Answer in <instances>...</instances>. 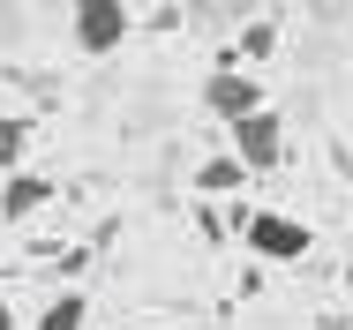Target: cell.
I'll use <instances>...</instances> for the list:
<instances>
[{"mask_svg": "<svg viewBox=\"0 0 353 330\" xmlns=\"http://www.w3.org/2000/svg\"><path fill=\"white\" fill-rule=\"evenodd\" d=\"M68 38H75V53H90V61L121 53L128 45V0H68Z\"/></svg>", "mask_w": 353, "mask_h": 330, "instance_id": "6da1fadb", "label": "cell"}, {"mask_svg": "<svg viewBox=\"0 0 353 330\" xmlns=\"http://www.w3.org/2000/svg\"><path fill=\"white\" fill-rule=\"evenodd\" d=\"M225 150H233L248 173H279V165H285V113L263 105V113L233 121V128H225Z\"/></svg>", "mask_w": 353, "mask_h": 330, "instance_id": "7a4b0ae2", "label": "cell"}, {"mask_svg": "<svg viewBox=\"0 0 353 330\" xmlns=\"http://www.w3.org/2000/svg\"><path fill=\"white\" fill-rule=\"evenodd\" d=\"M241 240H248V256H263V263H301V256L316 248L308 218H285V210H248Z\"/></svg>", "mask_w": 353, "mask_h": 330, "instance_id": "3957f363", "label": "cell"}, {"mask_svg": "<svg viewBox=\"0 0 353 330\" xmlns=\"http://www.w3.org/2000/svg\"><path fill=\"white\" fill-rule=\"evenodd\" d=\"M203 105H211L218 121H225V128H233V121H248V113H263V105H271V98H263V83H256V75H248V68H211V75H203Z\"/></svg>", "mask_w": 353, "mask_h": 330, "instance_id": "277c9868", "label": "cell"}, {"mask_svg": "<svg viewBox=\"0 0 353 330\" xmlns=\"http://www.w3.org/2000/svg\"><path fill=\"white\" fill-rule=\"evenodd\" d=\"M46 196H53L46 173H8V188H0V218H8V225H30V218L46 210Z\"/></svg>", "mask_w": 353, "mask_h": 330, "instance_id": "5b68a950", "label": "cell"}, {"mask_svg": "<svg viewBox=\"0 0 353 330\" xmlns=\"http://www.w3.org/2000/svg\"><path fill=\"white\" fill-rule=\"evenodd\" d=\"M30 330H90V293H53V300H46V308H38V323Z\"/></svg>", "mask_w": 353, "mask_h": 330, "instance_id": "8992f818", "label": "cell"}, {"mask_svg": "<svg viewBox=\"0 0 353 330\" xmlns=\"http://www.w3.org/2000/svg\"><path fill=\"white\" fill-rule=\"evenodd\" d=\"M241 181H248V165H241L233 150H225V158H203V165H196V196H233Z\"/></svg>", "mask_w": 353, "mask_h": 330, "instance_id": "52a82bcc", "label": "cell"}, {"mask_svg": "<svg viewBox=\"0 0 353 330\" xmlns=\"http://www.w3.org/2000/svg\"><path fill=\"white\" fill-rule=\"evenodd\" d=\"M241 45H248V53H271V45H279V30H271V23H248V38H241Z\"/></svg>", "mask_w": 353, "mask_h": 330, "instance_id": "ba28073f", "label": "cell"}, {"mask_svg": "<svg viewBox=\"0 0 353 330\" xmlns=\"http://www.w3.org/2000/svg\"><path fill=\"white\" fill-rule=\"evenodd\" d=\"M346 285H353V240H346Z\"/></svg>", "mask_w": 353, "mask_h": 330, "instance_id": "9c48e42d", "label": "cell"}, {"mask_svg": "<svg viewBox=\"0 0 353 330\" xmlns=\"http://www.w3.org/2000/svg\"><path fill=\"white\" fill-rule=\"evenodd\" d=\"M38 8H53V0H38Z\"/></svg>", "mask_w": 353, "mask_h": 330, "instance_id": "30bf717a", "label": "cell"}, {"mask_svg": "<svg viewBox=\"0 0 353 330\" xmlns=\"http://www.w3.org/2000/svg\"><path fill=\"white\" fill-rule=\"evenodd\" d=\"M346 293H353V285H346Z\"/></svg>", "mask_w": 353, "mask_h": 330, "instance_id": "8fae6325", "label": "cell"}]
</instances>
